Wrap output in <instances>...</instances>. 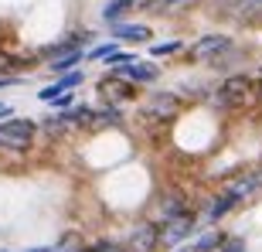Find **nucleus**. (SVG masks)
<instances>
[{"instance_id": "nucleus-1", "label": "nucleus", "mask_w": 262, "mask_h": 252, "mask_svg": "<svg viewBox=\"0 0 262 252\" xmlns=\"http://www.w3.org/2000/svg\"><path fill=\"white\" fill-rule=\"evenodd\" d=\"M34 133H38V126L31 123V119H20V116L0 119V140H4L7 150H24L34 140Z\"/></svg>"}, {"instance_id": "nucleus-2", "label": "nucleus", "mask_w": 262, "mask_h": 252, "mask_svg": "<svg viewBox=\"0 0 262 252\" xmlns=\"http://www.w3.org/2000/svg\"><path fill=\"white\" fill-rule=\"evenodd\" d=\"M235 51V41L228 34H204L198 38L191 48H187V58H198V61H218L222 55Z\"/></svg>"}, {"instance_id": "nucleus-3", "label": "nucleus", "mask_w": 262, "mask_h": 252, "mask_svg": "<svg viewBox=\"0 0 262 252\" xmlns=\"http://www.w3.org/2000/svg\"><path fill=\"white\" fill-rule=\"evenodd\" d=\"M109 34L116 41H150V28L146 24H133V20H116L109 24Z\"/></svg>"}, {"instance_id": "nucleus-4", "label": "nucleus", "mask_w": 262, "mask_h": 252, "mask_svg": "<svg viewBox=\"0 0 262 252\" xmlns=\"http://www.w3.org/2000/svg\"><path fill=\"white\" fill-rule=\"evenodd\" d=\"M235 204H238V198H235L232 191H222V194H218V198L211 201V208L204 212V225H214V222H222V218H225L228 212H232Z\"/></svg>"}, {"instance_id": "nucleus-5", "label": "nucleus", "mask_w": 262, "mask_h": 252, "mask_svg": "<svg viewBox=\"0 0 262 252\" xmlns=\"http://www.w3.org/2000/svg\"><path fill=\"white\" fill-rule=\"evenodd\" d=\"M82 61H85V48H75V51H65V55H55V61L48 68L55 75H65V72H75Z\"/></svg>"}, {"instance_id": "nucleus-6", "label": "nucleus", "mask_w": 262, "mask_h": 252, "mask_svg": "<svg viewBox=\"0 0 262 252\" xmlns=\"http://www.w3.org/2000/svg\"><path fill=\"white\" fill-rule=\"evenodd\" d=\"M133 7H136V0H109L106 7H102V20L116 24V20H123Z\"/></svg>"}, {"instance_id": "nucleus-7", "label": "nucleus", "mask_w": 262, "mask_h": 252, "mask_svg": "<svg viewBox=\"0 0 262 252\" xmlns=\"http://www.w3.org/2000/svg\"><path fill=\"white\" fill-rule=\"evenodd\" d=\"M119 45H123V41H116V38L106 41V45H96L92 51H85V58L89 61H106L109 55H116V51H119Z\"/></svg>"}, {"instance_id": "nucleus-8", "label": "nucleus", "mask_w": 262, "mask_h": 252, "mask_svg": "<svg viewBox=\"0 0 262 252\" xmlns=\"http://www.w3.org/2000/svg\"><path fill=\"white\" fill-rule=\"evenodd\" d=\"M177 51H184V41H160V45H150V58H167Z\"/></svg>"}, {"instance_id": "nucleus-9", "label": "nucleus", "mask_w": 262, "mask_h": 252, "mask_svg": "<svg viewBox=\"0 0 262 252\" xmlns=\"http://www.w3.org/2000/svg\"><path fill=\"white\" fill-rule=\"evenodd\" d=\"M218 252H245V242H238V239H228V242H225Z\"/></svg>"}, {"instance_id": "nucleus-10", "label": "nucleus", "mask_w": 262, "mask_h": 252, "mask_svg": "<svg viewBox=\"0 0 262 252\" xmlns=\"http://www.w3.org/2000/svg\"><path fill=\"white\" fill-rule=\"evenodd\" d=\"M10 116V106H4V102H0V119H7Z\"/></svg>"}]
</instances>
